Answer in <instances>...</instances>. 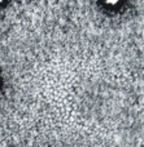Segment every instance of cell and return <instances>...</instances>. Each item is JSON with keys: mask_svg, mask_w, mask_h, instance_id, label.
Wrapping results in <instances>:
<instances>
[{"mask_svg": "<svg viewBox=\"0 0 144 147\" xmlns=\"http://www.w3.org/2000/svg\"><path fill=\"white\" fill-rule=\"evenodd\" d=\"M119 1H121V0H104V3H105L106 5H111V7H113V5H117Z\"/></svg>", "mask_w": 144, "mask_h": 147, "instance_id": "6da1fadb", "label": "cell"}, {"mask_svg": "<svg viewBox=\"0 0 144 147\" xmlns=\"http://www.w3.org/2000/svg\"><path fill=\"white\" fill-rule=\"evenodd\" d=\"M3 1H4V0H0V4H1V3H3Z\"/></svg>", "mask_w": 144, "mask_h": 147, "instance_id": "7a4b0ae2", "label": "cell"}]
</instances>
